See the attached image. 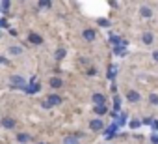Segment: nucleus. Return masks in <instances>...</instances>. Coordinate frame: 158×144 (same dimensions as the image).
Instances as JSON below:
<instances>
[{
	"label": "nucleus",
	"instance_id": "13",
	"mask_svg": "<svg viewBox=\"0 0 158 144\" xmlns=\"http://www.w3.org/2000/svg\"><path fill=\"white\" fill-rule=\"evenodd\" d=\"M139 13H141V17H145V19L152 15V11H151V8H147V6H143V8L139 10Z\"/></svg>",
	"mask_w": 158,
	"mask_h": 144
},
{
	"label": "nucleus",
	"instance_id": "6",
	"mask_svg": "<svg viewBox=\"0 0 158 144\" xmlns=\"http://www.w3.org/2000/svg\"><path fill=\"white\" fill-rule=\"evenodd\" d=\"M2 125H4L6 129H13V127H15V120L10 118V116H6V118H2Z\"/></svg>",
	"mask_w": 158,
	"mask_h": 144
},
{
	"label": "nucleus",
	"instance_id": "12",
	"mask_svg": "<svg viewBox=\"0 0 158 144\" xmlns=\"http://www.w3.org/2000/svg\"><path fill=\"white\" fill-rule=\"evenodd\" d=\"M63 144H78V137H74V135L65 137V138H63Z\"/></svg>",
	"mask_w": 158,
	"mask_h": 144
},
{
	"label": "nucleus",
	"instance_id": "22",
	"mask_svg": "<svg viewBox=\"0 0 158 144\" xmlns=\"http://www.w3.org/2000/svg\"><path fill=\"white\" fill-rule=\"evenodd\" d=\"M99 25H101V26H110V23H108L106 19H99Z\"/></svg>",
	"mask_w": 158,
	"mask_h": 144
},
{
	"label": "nucleus",
	"instance_id": "3",
	"mask_svg": "<svg viewBox=\"0 0 158 144\" xmlns=\"http://www.w3.org/2000/svg\"><path fill=\"white\" fill-rule=\"evenodd\" d=\"M102 127H104V124H102L101 118H95V120L89 122V129H91V131H99V129H102Z\"/></svg>",
	"mask_w": 158,
	"mask_h": 144
},
{
	"label": "nucleus",
	"instance_id": "20",
	"mask_svg": "<svg viewBox=\"0 0 158 144\" xmlns=\"http://www.w3.org/2000/svg\"><path fill=\"white\" fill-rule=\"evenodd\" d=\"M108 77H110V79H114V77H115V65H112V67H110V73H108Z\"/></svg>",
	"mask_w": 158,
	"mask_h": 144
},
{
	"label": "nucleus",
	"instance_id": "27",
	"mask_svg": "<svg viewBox=\"0 0 158 144\" xmlns=\"http://www.w3.org/2000/svg\"><path fill=\"white\" fill-rule=\"evenodd\" d=\"M39 144H45V142H39Z\"/></svg>",
	"mask_w": 158,
	"mask_h": 144
},
{
	"label": "nucleus",
	"instance_id": "19",
	"mask_svg": "<svg viewBox=\"0 0 158 144\" xmlns=\"http://www.w3.org/2000/svg\"><path fill=\"white\" fill-rule=\"evenodd\" d=\"M114 101H115V110H117V109L121 107V97H119V96H115V97H114Z\"/></svg>",
	"mask_w": 158,
	"mask_h": 144
},
{
	"label": "nucleus",
	"instance_id": "4",
	"mask_svg": "<svg viewBox=\"0 0 158 144\" xmlns=\"http://www.w3.org/2000/svg\"><path fill=\"white\" fill-rule=\"evenodd\" d=\"M127 99L130 101V103H138L141 97H139V94L138 92H134V90H130V92H127Z\"/></svg>",
	"mask_w": 158,
	"mask_h": 144
},
{
	"label": "nucleus",
	"instance_id": "2",
	"mask_svg": "<svg viewBox=\"0 0 158 144\" xmlns=\"http://www.w3.org/2000/svg\"><path fill=\"white\" fill-rule=\"evenodd\" d=\"M91 101L95 103V107H102V105L106 103V97H104L102 94H93V97H91Z\"/></svg>",
	"mask_w": 158,
	"mask_h": 144
},
{
	"label": "nucleus",
	"instance_id": "23",
	"mask_svg": "<svg viewBox=\"0 0 158 144\" xmlns=\"http://www.w3.org/2000/svg\"><path fill=\"white\" fill-rule=\"evenodd\" d=\"M115 54H125V49L123 47H115Z\"/></svg>",
	"mask_w": 158,
	"mask_h": 144
},
{
	"label": "nucleus",
	"instance_id": "9",
	"mask_svg": "<svg viewBox=\"0 0 158 144\" xmlns=\"http://www.w3.org/2000/svg\"><path fill=\"white\" fill-rule=\"evenodd\" d=\"M61 84H63V83H61L60 77H52V79H50V86H52V88H61Z\"/></svg>",
	"mask_w": 158,
	"mask_h": 144
},
{
	"label": "nucleus",
	"instance_id": "8",
	"mask_svg": "<svg viewBox=\"0 0 158 144\" xmlns=\"http://www.w3.org/2000/svg\"><path fill=\"white\" fill-rule=\"evenodd\" d=\"M17 140H19V142H30V140H32V135H28V133H19V135H17Z\"/></svg>",
	"mask_w": 158,
	"mask_h": 144
},
{
	"label": "nucleus",
	"instance_id": "25",
	"mask_svg": "<svg viewBox=\"0 0 158 144\" xmlns=\"http://www.w3.org/2000/svg\"><path fill=\"white\" fill-rule=\"evenodd\" d=\"M0 25H2V28H8V23H6V19H2V21H0Z\"/></svg>",
	"mask_w": 158,
	"mask_h": 144
},
{
	"label": "nucleus",
	"instance_id": "14",
	"mask_svg": "<svg viewBox=\"0 0 158 144\" xmlns=\"http://www.w3.org/2000/svg\"><path fill=\"white\" fill-rule=\"evenodd\" d=\"M24 92H28V94H35V92H39V84H30V86L24 88Z\"/></svg>",
	"mask_w": 158,
	"mask_h": 144
},
{
	"label": "nucleus",
	"instance_id": "26",
	"mask_svg": "<svg viewBox=\"0 0 158 144\" xmlns=\"http://www.w3.org/2000/svg\"><path fill=\"white\" fill-rule=\"evenodd\" d=\"M152 58H154V60H156V62H158V51H156V52H154V54H152Z\"/></svg>",
	"mask_w": 158,
	"mask_h": 144
},
{
	"label": "nucleus",
	"instance_id": "5",
	"mask_svg": "<svg viewBox=\"0 0 158 144\" xmlns=\"http://www.w3.org/2000/svg\"><path fill=\"white\" fill-rule=\"evenodd\" d=\"M82 36H84V39L93 41V39H95V30H93V28H86V30L82 32Z\"/></svg>",
	"mask_w": 158,
	"mask_h": 144
},
{
	"label": "nucleus",
	"instance_id": "1",
	"mask_svg": "<svg viewBox=\"0 0 158 144\" xmlns=\"http://www.w3.org/2000/svg\"><path fill=\"white\" fill-rule=\"evenodd\" d=\"M28 41L34 43V45H41V43H43V38H41L39 34H35V32H30V34H28Z\"/></svg>",
	"mask_w": 158,
	"mask_h": 144
},
{
	"label": "nucleus",
	"instance_id": "7",
	"mask_svg": "<svg viewBox=\"0 0 158 144\" xmlns=\"http://www.w3.org/2000/svg\"><path fill=\"white\" fill-rule=\"evenodd\" d=\"M47 101H48L50 105H60V103H61V97H60L58 94H50V96L47 97Z\"/></svg>",
	"mask_w": 158,
	"mask_h": 144
},
{
	"label": "nucleus",
	"instance_id": "18",
	"mask_svg": "<svg viewBox=\"0 0 158 144\" xmlns=\"http://www.w3.org/2000/svg\"><path fill=\"white\" fill-rule=\"evenodd\" d=\"M23 49L21 47H10V54H21Z\"/></svg>",
	"mask_w": 158,
	"mask_h": 144
},
{
	"label": "nucleus",
	"instance_id": "16",
	"mask_svg": "<svg viewBox=\"0 0 158 144\" xmlns=\"http://www.w3.org/2000/svg\"><path fill=\"white\" fill-rule=\"evenodd\" d=\"M95 112H97L99 116H102V114H106V105H102V107H95Z\"/></svg>",
	"mask_w": 158,
	"mask_h": 144
},
{
	"label": "nucleus",
	"instance_id": "21",
	"mask_svg": "<svg viewBox=\"0 0 158 144\" xmlns=\"http://www.w3.org/2000/svg\"><path fill=\"white\" fill-rule=\"evenodd\" d=\"M2 10H4V13L10 10V2H8V0H4V2H2Z\"/></svg>",
	"mask_w": 158,
	"mask_h": 144
},
{
	"label": "nucleus",
	"instance_id": "10",
	"mask_svg": "<svg viewBox=\"0 0 158 144\" xmlns=\"http://www.w3.org/2000/svg\"><path fill=\"white\" fill-rule=\"evenodd\" d=\"M141 39H143L145 45H151V43H152V34H151V32H145V34L141 36Z\"/></svg>",
	"mask_w": 158,
	"mask_h": 144
},
{
	"label": "nucleus",
	"instance_id": "24",
	"mask_svg": "<svg viewBox=\"0 0 158 144\" xmlns=\"http://www.w3.org/2000/svg\"><path fill=\"white\" fill-rule=\"evenodd\" d=\"M39 8H50V2H39Z\"/></svg>",
	"mask_w": 158,
	"mask_h": 144
},
{
	"label": "nucleus",
	"instance_id": "17",
	"mask_svg": "<svg viewBox=\"0 0 158 144\" xmlns=\"http://www.w3.org/2000/svg\"><path fill=\"white\" fill-rule=\"evenodd\" d=\"M149 103H151V105H158V96H156V94H151V96H149Z\"/></svg>",
	"mask_w": 158,
	"mask_h": 144
},
{
	"label": "nucleus",
	"instance_id": "11",
	"mask_svg": "<svg viewBox=\"0 0 158 144\" xmlns=\"http://www.w3.org/2000/svg\"><path fill=\"white\" fill-rule=\"evenodd\" d=\"M11 84L13 86H24V81H23V77H11Z\"/></svg>",
	"mask_w": 158,
	"mask_h": 144
},
{
	"label": "nucleus",
	"instance_id": "15",
	"mask_svg": "<svg viewBox=\"0 0 158 144\" xmlns=\"http://www.w3.org/2000/svg\"><path fill=\"white\" fill-rule=\"evenodd\" d=\"M63 56H65V49H63V47H60V49H56V58H58V60H61Z\"/></svg>",
	"mask_w": 158,
	"mask_h": 144
}]
</instances>
